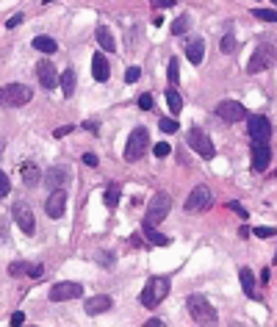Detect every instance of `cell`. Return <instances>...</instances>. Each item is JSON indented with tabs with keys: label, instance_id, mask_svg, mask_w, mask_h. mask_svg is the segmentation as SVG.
Instances as JSON below:
<instances>
[{
	"label": "cell",
	"instance_id": "83f0119b",
	"mask_svg": "<svg viewBox=\"0 0 277 327\" xmlns=\"http://www.w3.org/2000/svg\"><path fill=\"white\" fill-rule=\"evenodd\" d=\"M189 28H191V17L189 14H180V17L172 22V36H183Z\"/></svg>",
	"mask_w": 277,
	"mask_h": 327
},
{
	"label": "cell",
	"instance_id": "30bf717a",
	"mask_svg": "<svg viewBox=\"0 0 277 327\" xmlns=\"http://www.w3.org/2000/svg\"><path fill=\"white\" fill-rule=\"evenodd\" d=\"M11 216H14V222H17V227L25 236H34L36 230V222H34V211L25 205V203H14V208H11Z\"/></svg>",
	"mask_w": 277,
	"mask_h": 327
},
{
	"label": "cell",
	"instance_id": "2e32d148",
	"mask_svg": "<svg viewBox=\"0 0 277 327\" xmlns=\"http://www.w3.org/2000/svg\"><path fill=\"white\" fill-rule=\"evenodd\" d=\"M111 308H114V300L108 294H97V297L83 302V310H86L89 316H100V313H105V310H111Z\"/></svg>",
	"mask_w": 277,
	"mask_h": 327
},
{
	"label": "cell",
	"instance_id": "4316f807",
	"mask_svg": "<svg viewBox=\"0 0 277 327\" xmlns=\"http://www.w3.org/2000/svg\"><path fill=\"white\" fill-rule=\"evenodd\" d=\"M166 105H169V111H172V114H180L183 111V97L178 95V89H175V86L166 89Z\"/></svg>",
	"mask_w": 277,
	"mask_h": 327
},
{
	"label": "cell",
	"instance_id": "484cf974",
	"mask_svg": "<svg viewBox=\"0 0 277 327\" xmlns=\"http://www.w3.org/2000/svg\"><path fill=\"white\" fill-rule=\"evenodd\" d=\"M39 53H56L59 50V44H56V39H50V36H34V42H31Z\"/></svg>",
	"mask_w": 277,
	"mask_h": 327
},
{
	"label": "cell",
	"instance_id": "cb8c5ba5",
	"mask_svg": "<svg viewBox=\"0 0 277 327\" xmlns=\"http://www.w3.org/2000/svg\"><path fill=\"white\" fill-rule=\"evenodd\" d=\"M59 81H61V92H64V97L75 95V72H72V69H64Z\"/></svg>",
	"mask_w": 277,
	"mask_h": 327
},
{
	"label": "cell",
	"instance_id": "8fae6325",
	"mask_svg": "<svg viewBox=\"0 0 277 327\" xmlns=\"http://www.w3.org/2000/svg\"><path fill=\"white\" fill-rule=\"evenodd\" d=\"M252 172H266L269 161H272V150H269V142H252Z\"/></svg>",
	"mask_w": 277,
	"mask_h": 327
},
{
	"label": "cell",
	"instance_id": "7dc6e473",
	"mask_svg": "<svg viewBox=\"0 0 277 327\" xmlns=\"http://www.w3.org/2000/svg\"><path fill=\"white\" fill-rule=\"evenodd\" d=\"M83 128L92 130V133H97V122H83Z\"/></svg>",
	"mask_w": 277,
	"mask_h": 327
},
{
	"label": "cell",
	"instance_id": "836d02e7",
	"mask_svg": "<svg viewBox=\"0 0 277 327\" xmlns=\"http://www.w3.org/2000/svg\"><path fill=\"white\" fill-rule=\"evenodd\" d=\"M153 153H156V155H158V158H166V155L172 153V147L166 144V142H158V144H156V147H153Z\"/></svg>",
	"mask_w": 277,
	"mask_h": 327
},
{
	"label": "cell",
	"instance_id": "e575fe53",
	"mask_svg": "<svg viewBox=\"0 0 277 327\" xmlns=\"http://www.w3.org/2000/svg\"><path fill=\"white\" fill-rule=\"evenodd\" d=\"M138 108H141V111H150V108H153V95H150V92H144V95L138 97Z\"/></svg>",
	"mask_w": 277,
	"mask_h": 327
},
{
	"label": "cell",
	"instance_id": "5bb4252c",
	"mask_svg": "<svg viewBox=\"0 0 277 327\" xmlns=\"http://www.w3.org/2000/svg\"><path fill=\"white\" fill-rule=\"evenodd\" d=\"M64 208H67V191L64 189H50V197H47V203H44L47 216H50V219H59V216L64 214Z\"/></svg>",
	"mask_w": 277,
	"mask_h": 327
},
{
	"label": "cell",
	"instance_id": "681fc988",
	"mask_svg": "<svg viewBox=\"0 0 277 327\" xmlns=\"http://www.w3.org/2000/svg\"><path fill=\"white\" fill-rule=\"evenodd\" d=\"M44 3H53V0H44Z\"/></svg>",
	"mask_w": 277,
	"mask_h": 327
},
{
	"label": "cell",
	"instance_id": "3957f363",
	"mask_svg": "<svg viewBox=\"0 0 277 327\" xmlns=\"http://www.w3.org/2000/svg\"><path fill=\"white\" fill-rule=\"evenodd\" d=\"M147 150H150V130L144 125H136L130 130L128 144H125V161H138V158H144Z\"/></svg>",
	"mask_w": 277,
	"mask_h": 327
},
{
	"label": "cell",
	"instance_id": "5b68a950",
	"mask_svg": "<svg viewBox=\"0 0 277 327\" xmlns=\"http://www.w3.org/2000/svg\"><path fill=\"white\" fill-rule=\"evenodd\" d=\"M211 208H214V194H211L208 186H194L191 194L186 197V203H183V211L186 214H205Z\"/></svg>",
	"mask_w": 277,
	"mask_h": 327
},
{
	"label": "cell",
	"instance_id": "d6986e66",
	"mask_svg": "<svg viewBox=\"0 0 277 327\" xmlns=\"http://www.w3.org/2000/svg\"><path fill=\"white\" fill-rule=\"evenodd\" d=\"M141 236H144V241L147 244H156V247H169V236H164V233H158L156 230V225H147V222H141Z\"/></svg>",
	"mask_w": 277,
	"mask_h": 327
},
{
	"label": "cell",
	"instance_id": "8d00e7d4",
	"mask_svg": "<svg viewBox=\"0 0 277 327\" xmlns=\"http://www.w3.org/2000/svg\"><path fill=\"white\" fill-rule=\"evenodd\" d=\"M252 233H255V236H258V239H272V236H275V227H255V230H252Z\"/></svg>",
	"mask_w": 277,
	"mask_h": 327
},
{
	"label": "cell",
	"instance_id": "f907efd6",
	"mask_svg": "<svg viewBox=\"0 0 277 327\" xmlns=\"http://www.w3.org/2000/svg\"><path fill=\"white\" fill-rule=\"evenodd\" d=\"M275 6H277V0H275Z\"/></svg>",
	"mask_w": 277,
	"mask_h": 327
},
{
	"label": "cell",
	"instance_id": "8992f818",
	"mask_svg": "<svg viewBox=\"0 0 277 327\" xmlns=\"http://www.w3.org/2000/svg\"><path fill=\"white\" fill-rule=\"evenodd\" d=\"M169 211H172V197H169L166 191H156L153 200H150V205H147V216H144V222H147V225H161Z\"/></svg>",
	"mask_w": 277,
	"mask_h": 327
},
{
	"label": "cell",
	"instance_id": "bcb514c9",
	"mask_svg": "<svg viewBox=\"0 0 277 327\" xmlns=\"http://www.w3.org/2000/svg\"><path fill=\"white\" fill-rule=\"evenodd\" d=\"M22 322H25V313H22V310H17V313L11 316V325H22Z\"/></svg>",
	"mask_w": 277,
	"mask_h": 327
},
{
	"label": "cell",
	"instance_id": "d590c367",
	"mask_svg": "<svg viewBox=\"0 0 277 327\" xmlns=\"http://www.w3.org/2000/svg\"><path fill=\"white\" fill-rule=\"evenodd\" d=\"M25 272H28L25 261H17V264H11V266H9V275H25Z\"/></svg>",
	"mask_w": 277,
	"mask_h": 327
},
{
	"label": "cell",
	"instance_id": "f6af8a7d",
	"mask_svg": "<svg viewBox=\"0 0 277 327\" xmlns=\"http://www.w3.org/2000/svg\"><path fill=\"white\" fill-rule=\"evenodd\" d=\"M9 236V225H6V216L0 214V239H6Z\"/></svg>",
	"mask_w": 277,
	"mask_h": 327
},
{
	"label": "cell",
	"instance_id": "1f68e13d",
	"mask_svg": "<svg viewBox=\"0 0 277 327\" xmlns=\"http://www.w3.org/2000/svg\"><path fill=\"white\" fill-rule=\"evenodd\" d=\"M158 128L164 130V133H175V130L180 128V125H178V120H169V117H164V120L158 122Z\"/></svg>",
	"mask_w": 277,
	"mask_h": 327
},
{
	"label": "cell",
	"instance_id": "52a82bcc",
	"mask_svg": "<svg viewBox=\"0 0 277 327\" xmlns=\"http://www.w3.org/2000/svg\"><path fill=\"white\" fill-rule=\"evenodd\" d=\"M275 59H277V47L275 44H269V42H263V44H258L255 47V53H252V59H250V64H247V72H263V69H269L272 64H275Z\"/></svg>",
	"mask_w": 277,
	"mask_h": 327
},
{
	"label": "cell",
	"instance_id": "e0dca14e",
	"mask_svg": "<svg viewBox=\"0 0 277 327\" xmlns=\"http://www.w3.org/2000/svg\"><path fill=\"white\" fill-rule=\"evenodd\" d=\"M42 181L47 183V189H64V186L69 183V169L67 166H53Z\"/></svg>",
	"mask_w": 277,
	"mask_h": 327
},
{
	"label": "cell",
	"instance_id": "f35d334b",
	"mask_svg": "<svg viewBox=\"0 0 277 327\" xmlns=\"http://www.w3.org/2000/svg\"><path fill=\"white\" fill-rule=\"evenodd\" d=\"M227 208H230V211H238V216H241V219H247V216H250V214H247V208L238 205L236 200H230V203H227Z\"/></svg>",
	"mask_w": 277,
	"mask_h": 327
},
{
	"label": "cell",
	"instance_id": "7402d4cb",
	"mask_svg": "<svg viewBox=\"0 0 277 327\" xmlns=\"http://www.w3.org/2000/svg\"><path fill=\"white\" fill-rule=\"evenodd\" d=\"M238 277H241V288L247 297H255V275H252L250 266H241L238 269Z\"/></svg>",
	"mask_w": 277,
	"mask_h": 327
},
{
	"label": "cell",
	"instance_id": "d6a6232c",
	"mask_svg": "<svg viewBox=\"0 0 277 327\" xmlns=\"http://www.w3.org/2000/svg\"><path fill=\"white\" fill-rule=\"evenodd\" d=\"M11 191V183H9V178H6V172H3V169H0V200L6 197V194H9Z\"/></svg>",
	"mask_w": 277,
	"mask_h": 327
},
{
	"label": "cell",
	"instance_id": "7bdbcfd3",
	"mask_svg": "<svg viewBox=\"0 0 277 327\" xmlns=\"http://www.w3.org/2000/svg\"><path fill=\"white\" fill-rule=\"evenodd\" d=\"M20 22H22V14H14V17L6 20V28H17Z\"/></svg>",
	"mask_w": 277,
	"mask_h": 327
},
{
	"label": "cell",
	"instance_id": "603a6c76",
	"mask_svg": "<svg viewBox=\"0 0 277 327\" xmlns=\"http://www.w3.org/2000/svg\"><path fill=\"white\" fill-rule=\"evenodd\" d=\"M119 194H122V186L119 183H108L103 191V200H105V205L108 208H117L119 205Z\"/></svg>",
	"mask_w": 277,
	"mask_h": 327
},
{
	"label": "cell",
	"instance_id": "9c48e42d",
	"mask_svg": "<svg viewBox=\"0 0 277 327\" xmlns=\"http://www.w3.org/2000/svg\"><path fill=\"white\" fill-rule=\"evenodd\" d=\"M83 297V283L78 280H61L50 288V300L53 302H67V300H78Z\"/></svg>",
	"mask_w": 277,
	"mask_h": 327
},
{
	"label": "cell",
	"instance_id": "ab89813d",
	"mask_svg": "<svg viewBox=\"0 0 277 327\" xmlns=\"http://www.w3.org/2000/svg\"><path fill=\"white\" fill-rule=\"evenodd\" d=\"M72 130H75V125H64V128H56V130H53V136H56V139H61V136H69Z\"/></svg>",
	"mask_w": 277,
	"mask_h": 327
},
{
	"label": "cell",
	"instance_id": "44dd1931",
	"mask_svg": "<svg viewBox=\"0 0 277 327\" xmlns=\"http://www.w3.org/2000/svg\"><path fill=\"white\" fill-rule=\"evenodd\" d=\"M22 181H25V186H39V181H42V172H39V166L36 164H31V161H25L22 164Z\"/></svg>",
	"mask_w": 277,
	"mask_h": 327
},
{
	"label": "cell",
	"instance_id": "f546056e",
	"mask_svg": "<svg viewBox=\"0 0 277 327\" xmlns=\"http://www.w3.org/2000/svg\"><path fill=\"white\" fill-rule=\"evenodd\" d=\"M166 78L172 81V86L178 83V81H180V61L175 59V56L169 59V67H166Z\"/></svg>",
	"mask_w": 277,
	"mask_h": 327
},
{
	"label": "cell",
	"instance_id": "b9f144b4",
	"mask_svg": "<svg viewBox=\"0 0 277 327\" xmlns=\"http://www.w3.org/2000/svg\"><path fill=\"white\" fill-rule=\"evenodd\" d=\"M150 3H153L156 9H172L175 6V0H150Z\"/></svg>",
	"mask_w": 277,
	"mask_h": 327
},
{
	"label": "cell",
	"instance_id": "f1b7e54d",
	"mask_svg": "<svg viewBox=\"0 0 277 327\" xmlns=\"http://www.w3.org/2000/svg\"><path fill=\"white\" fill-rule=\"evenodd\" d=\"M250 14L255 20H260V22H277V11L275 9H252Z\"/></svg>",
	"mask_w": 277,
	"mask_h": 327
},
{
	"label": "cell",
	"instance_id": "60d3db41",
	"mask_svg": "<svg viewBox=\"0 0 277 327\" xmlns=\"http://www.w3.org/2000/svg\"><path fill=\"white\" fill-rule=\"evenodd\" d=\"M44 266L42 264H34V266H28V277H42Z\"/></svg>",
	"mask_w": 277,
	"mask_h": 327
},
{
	"label": "cell",
	"instance_id": "c3c4849f",
	"mask_svg": "<svg viewBox=\"0 0 277 327\" xmlns=\"http://www.w3.org/2000/svg\"><path fill=\"white\" fill-rule=\"evenodd\" d=\"M147 327H164V322H161V319H150Z\"/></svg>",
	"mask_w": 277,
	"mask_h": 327
},
{
	"label": "cell",
	"instance_id": "ac0fdd59",
	"mask_svg": "<svg viewBox=\"0 0 277 327\" xmlns=\"http://www.w3.org/2000/svg\"><path fill=\"white\" fill-rule=\"evenodd\" d=\"M186 56H189V61L194 67L202 64V59H205V39H202V36H194V39L186 44Z\"/></svg>",
	"mask_w": 277,
	"mask_h": 327
},
{
	"label": "cell",
	"instance_id": "277c9868",
	"mask_svg": "<svg viewBox=\"0 0 277 327\" xmlns=\"http://www.w3.org/2000/svg\"><path fill=\"white\" fill-rule=\"evenodd\" d=\"M31 86L25 83H9V86H0V108H20V105L31 103Z\"/></svg>",
	"mask_w": 277,
	"mask_h": 327
},
{
	"label": "cell",
	"instance_id": "4dcf8cb0",
	"mask_svg": "<svg viewBox=\"0 0 277 327\" xmlns=\"http://www.w3.org/2000/svg\"><path fill=\"white\" fill-rule=\"evenodd\" d=\"M219 47H222V53H236L238 42H236L233 34H225V36H222V42H219Z\"/></svg>",
	"mask_w": 277,
	"mask_h": 327
},
{
	"label": "cell",
	"instance_id": "4fadbf2b",
	"mask_svg": "<svg viewBox=\"0 0 277 327\" xmlns=\"http://www.w3.org/2000/svg\"><path fill=\"white\" fill-rule=\"evenodd\" d=\"M36 78H39V83H42L44 89L59 86V72H56V67H53L50 59H42L39 64H36Z\"/></svg>",
	"mask_w": 277,
	"mask_h": 327
},
{
	"label": "cell",
	"instance_id": "ffe728a7",
	"mask_svg": "<svg viewBox=\"0 0 277 327\" xmlns=\"http://www.w3.org/2000/svg\"><path fill=\"white\" fill-rule=\"evenodd\" d=\"M92 75H95V81H108V75H111V67H108V61H105L103 53H95L92 56Z\"/></svg>",
	"mask_w": 277,
	"mask_h": 327
},
{
	"label": "cell",
	"instance_id": "74e56055",
	"mask_svg": "<svg viewBox=\"0 0 277 327\" xmlns=\"http://www.w3.org/2000/svg\"><path fill=\"white\" fill-rule=\"evenodd\" d=\"M138 75H141V69H138V67H130L128 72H125V81H128V83H136Z\"/></svg>",
	"mask_w": 277,
	"mask_h": 327
},
{
	"label": "cell",
	"instance_id": "7a4b0ae2",
	"mask_svg": "<svg viewBox=\"0 0 277 327\" xmlns=\"http://www.w3.org/2000/svg\"><path fill=\"white\" fill-rule=\"evenodd\" d=\"M186 310H189V316L194 319L197 325H214V322L219 319L217 308H214L202 294H191L189 300H186Z\"/></svg>",
	"mask_w": 277,
	"mask_h": 327
},
{
	"label": "cell",
	"instance_id": "ee69618b",
	"mask_svg": "<svg viewBox=\"0 0 277 327\" xmlns=\"http://www.w3.org/2000/svg\"><path fill=\"white\" fill-rule=\"evenodd\" d=\"M83 164H86V166H97V155L95 153H83Z\"/></svg>",
	"mask_w": 277,
	"mask_h": 327
},
{
	"label": "cell",
	"instance_id": "7c38bea8",
	"mask_svg": "<svg viewBox=\"0 0 277 327\" xmlns=\"http://www.w3.org/2000/svg\"><path fill=\"white\" fill-rule=\"evenodd\" d=\"M217 117L225 122H238L247 117V108L238 100H222V103H217Z\"/></svg>",
	"mask_w": 277,
	"mask_h": 327
},
{
	"label": "cell",
	"instance_id": "9a60e30c",
	"mask_svg": "<svg viewBox=\"0 0 277 327\" xmlns=\"http://www.w3.org/2000/svg\"><path fill=\"white\" fill-rule=\"evenodd\" d=\"M250 136H252V142H269L272 139V125H269L266 117L252 114L250 117Z\"/></svg>",
	"mask_w": 277,
	"mask_h": 327
},
{
	"label": "cell",
	"instance_id": "d4e9b609",
	"mask_svg": "<svg viewBox=\"0 0 277 327\" xmlns=\"http://www.w3.org/2000/svg\"><path fill=\"white\" fill-rule=\"evenodd\" d=\"M97 42H100V47H103L105 53H114L117 50V42H114V36L108 28H97Z\"/></svg>",
	"mask_w": 277,
	"mask_h": 327
},
{
	"label": "cell",
	"instance_id": "ba28073f",
	"mask_svg": "<svg viewBox=\"0 0 277 327\" xmlns=\"http://www.w3.org/2000/svg\"><path fill=\"white\" fill-rule=\"evenodd\" d=\"M189 147L194 150V153L199 155V158H205V161H211L214 155H217V147H214V142H211V136H208L202 128H191L189 130Z\"/></svg>",
	"mask_w": 277,
	"mask_h": 327
},
{
	"label": "cell",
	"instance_id": "6da1fadb",
	"mask_svg": "<svg viewBox=\"0 0 277 327\" xmlns=\"http://www.w3.org/2000/svg\"><path fill=\"white\" fill-rule=\"evenodd\" d=\"M169 280L166 277H150L147 286L141 288V294H138V302L144 305V308H156V305H161V302L166 300V294H169Z\"/></svg>",
	"mask_w": 277,
	"mask_h": 327
}]
</instances>
